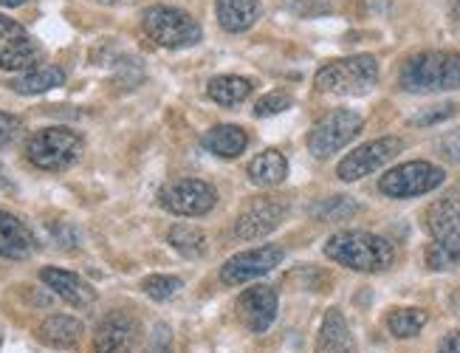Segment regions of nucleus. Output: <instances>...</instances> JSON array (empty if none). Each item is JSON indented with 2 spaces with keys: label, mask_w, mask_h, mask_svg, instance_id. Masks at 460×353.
Segmentation results:
<instances>
[{
  "label": "nucleus",
  "mask_w": 460,
  "mask_h": 353,
  "mask_svg": "<svg viewBox=\"0 0 460 353\" xmlns=\"http://www.w3.org/2000/svg\"><path fill=\"white\" fill-rule=\"evenodd\" d=\"M325 258L353 271L376 274V271H387L393 266L395 249L382 234L362 232V229H345V232L331 234L325 241Z\"/></svg>",
  "instance_id": "f257e3e1"
},
{
  "label": "nucleus",
  "mask_w": 460,
  "mask_h": 353,
  "mask_svg": "<svg viewBox=\"0 0 460 353\" xmlns=\"http://www.w3.org/2000/svg\"><path fill=\"white\" fill-rule=\"evenodd\" d=\"M138 328L136 320L128 317L125 311L105 313L93 333V350L96 353H130L136 348Z\"/></svg>",
  "instance_id": "2eb2a0df"
},
{
  "label": "nucleus",
  "mask_w": 460,
  "mask_h": 353,
  "mask_svg": "<svg viewBox=\"0 0 460 353\" xmlns=\"http://www.w3.org/2000/svg\"><path fill=\"white\" fill-rule=\"evenodd\" d=\"M288 204L279 199V195H269V199H257L252 201L243 212L237 215L234 221V234L240 241H257L266 238L269 232H274L279 224L286 221Z\"/></svg>",
  "instance_id": "f8f14e48"
},
{
  "label": "nucleus",
  "mask_w": 460,
  "mask_h": 353,
  "mask_svg": "<svg viewBox=\"0 0 460 353\" xmlns=\"http://www.w3.org/2000/svg\"><path fill=\"white\" fill-rule=\"evenodd\" d=\"M447 172L432 162H407L387 170L378 179V190L387 199H415V195H427L444 184Z\"/></svg>",
  "instance_id": "0eeeda50"
},
{
  "label": "nucleus",
  "mask_w": 460,
  "mask_h": 353,
  "mask_svg": "<svg viewBox=\"0 0 460 353\" xmlns=\"http://www.w3.org/2000/svg\"><path fill=\"white\" fill-rule=\"evenodd\" d=\"M398 85L410 93H441L460 88L457 51H421L410 57L398 74Z\"/></svg>",
  "instance_id": "f03ea898"
},
{
  "label": "nucleus",
  "mask_w": 460,
  "mask_h": 353,
  "mask_svg": "<svg viewBox=\"0 0 460 353\" xmlns=\"http://www.w3.org/2000/svg\"><path fill=\"white\" fill-rule=\"evenodd\" d=\"M252 88L254 85H252V80H246V76L221 74V76H212V80L207 83V96L224 108H234V105L249 100Z\"/></svg>",
  "instance_id": "b1692460"
},
{
  "label": "nucleus",
  "mask_w": 460,
  "mask_h": 353,
  "mask_svg": "<svg viewBox=\"0 0 460 353\" xmlns=\"http://www.w3.org/2000/svg\"><path fill=\"white\" fill-rule=\"evenodd\" d=\"M249 179L257 187H277L288 179V162L279 150H263L249 162Z\"/></svg>",
  "instance_id": "4be33fe9"
},
{
  "label": "nucleus",
  "mask_w": 460,
  "mask_h": 353,
  "mask_svg": "<svg viewBox=\"0 0 460 353\" xmlns=\"http://www.w3.org/2000/svg\"><path fill=\"white\" fill-rule=\"evenodd\" d=\"M201 145L221 159H237L240 153L249 147V133L240 125H215L212 130L204 133Z\"/></svg>",
  "instance_id": "aec40b11"
},
{
  "label": "nucleus",
  "mask_w": 460,
  "mask_h": 353,
  "mask_svg": "<svg viewBox=\"0 0 460 353\" xmlns=\"http://www.w3.org/2000/svg\"><path fill=\"white\" fill-rule=\"evenodd\" d=\"M0 187H6V190L12 187V184H9V179H6V172H4V167H0Z\"/></svg>",
  "instance_id": "4c0bfd02"
},
{
  "label": "nucleus",
  "mask_w": 460,
  "mask_h": 353,
  "mask_svg": "<svg viewBox=\"0 0 460 353\" xmlns=\"http://www.w3.org/2000/svg\"><path fill=\"white\" fill-rule=\"evenodd\" d=\"M452 308H455V317H460V291L452 297Z\"/></svg>",
  "instance_id": "e433bc0d"
},
{
  "label": "nucleus",
  "mask_w": 460,
  "mask_h": 353,
  "mask_svg": "<svg viewBox=\"0 0 460 353\" xmlns=\"http://www.w3.org/2000/svg\"><path fill=\"white\" fill-rule=\"evenodd\" d=\"M438 353H460V331L444 337V342L438 345Z\"/></svg>",
  "instance_id": "f704fd0d"
},
{
  "label": "nucleus",
  "mask_w": 460,
  "mask_h": 353,
  "mask_svg": "<svg viewBox=\"0 0 460 353\" xmlns=\"http://www.w3.org/2000/svg\"><path fill=\"white\" fill-rule=\"evenodd\" d=\"M0 345H4V331H0Z\"/></svg>",
  "instance_id": "ea45409f"
},
{
  "label": "nucleus",
  "mask_w": 460,
  "mask_h": 353,
  "mask_svg": "<svg viewBox=\"0 0 460 353\" xmlns=\"http://www.w3.org/2000/svg\"><path fill=\"white\" fill-rule=\"evenodd\" d=\"M427 266L441 271V269H452V266H455V260L449 258V254H447L444 249H438V246L432 243V246L427 249Z\"/></svg>",
  "instance_id": "2f4dec72"
},
{
  "label": "nucleus",
  "mask_w": 460,
  "mask_h": 353,
  "mask_svg": "<svg viewBox=\"0 0 460 353\" xmlns=\"http://www.w3.org/2000/svg\"><path fill=\"white\" fill-rule=\"evenodd\" d=\"M66 83V71L59 66H37L31 71H26L23 76H14L9 83V88L14 93H23V96H37V93H46L51 88H59Z\"/></svg>",
  "instance_id": "5701e85b"
},
{
  "label": "nucleus",
  "mask_w": 460,
  "mask_h": 353,
  "mask_svg": "<svg viewBox=\"0 0 460 353\" xmlns=\"http://www.w3.org/2000/svg\"><path fill=\"white\" fill-rule=\"evenodd\" d=\"M378 83V60L373 54H353L342 60H331L316 71L314 85L323 93L362 96Z\"/></svg>",
  "instance_id": "7ed1b4c3"
},
{
  "label": "nucleus",
  "mask_w": 460,
  "mask_h": 353,
  "mask_svg": "<svg viewBox=\"0 0 460 353\" xmlns=\"http://www.w3.org/2000/svg\"><path fill=\"white\" fill-rule=\"evenodd\" d=\"M167 241L178 254H184V258H190V260H198V258H204V254H207V234L198 226L175 224L170 229V234H167Z\"/></svg>",
  "instance_id": "393cba45"
},
{
  "label": "nucleus",
  "mask_w": 460,
  "mask_h": 353,
  "mask_svg": "<svg viewBox=\"0 0 460 353\" xmlns=\"http://www.w3.org/2000/svg\"><path fill=\"white\" fill-rule=\"evenodd\" d=\"M438 147H441V153L447 155V159L460 162V130H452L449 136H444V139L438 142Z\"/></svg>",
  "instance_id": "473e14b6"
},
{
  "label": "nucleus",
  "mask_w": 460,
  "mask_h": 353,
  "mask_svg": "<svg viewBox=\"0 0 460 353\" xmlns=\"http://www.w3.org/2000/svg\"><path fill=\"white\" fill-rule=\"evenodd\" d=\"M40 280H43L59 300H66L68 305L74 308H88L93 305L96 300V288L79 278L76 271H66V269H54V266H46L40 271Z\"/></svg>",
  "instance_id": "dca6fc26"
},
{
  "label": "nucleus",
  "mask_w": 460,
  "mask_h": 353,
  "mask_svg": "<svg viewBox=\"0 0 460 353\" xmlns=\"http://www.w3.org/2000/svg\"><path fill=\"white\" fill-rule=\"evenodd\" d=\"M316 353H358L345 313L339 308H328L316 337Z\"/></svg>",
  "instance_id": "a211bd4d"
},
{
  "label": "nucleus",
  "mask_w": 460,
  "mask_h": 353,
  "mask_svg": "<svg viewBox=\"0 0 460 353\" xmlns=\"http://www.w3.org/2000/svg\"><path fill=\"white\" fill-rule=\"evenodd\" d=\"M356 212H358V204L350 201L348 195H331V199H323L311 209V215L319 221H345Z\"/></svg>",
  "instance_id": "bb28decb"
},
{
  "label": "nucleus",
  "mask_w": 460,
  "mask_h": 353,
  "mask_svg": "<svg viewBox=\"0 0 460 353\" xmlns=\"http://www.w3.org/2000/svg\"><path fill=\"white\" fill-rule=\"evenodd\" d=\"M37 249L34 232L17 218V215L0 209V258L26 260Z\"/></svg>",
  "instance_id": "f3484780"
},
{
  "label": "nucleus",
  "mask_w": 460,
  "mask_h": 353,
  "mask_svg": "<svg viewBox=\"0 0 460 353\" xmlns=\"http://www.w3.org/2000/svg\"><path fill=\"white\" fill-rule=\"evenodd\" d=\"M455 14L460 17V0H455Z\"/></svg>",
  "instance_id": "58836bf2"
},
{
  "label": "nucleus",
  "mask_w": 460,
  "mask_h": 353,
  "mask_svg": "<svg viewBox=\"0 0 460 353\" xmlns=\"http://www.w3.org/2000/svg\"><path fill=\"white\" fill-rule=\"evenodd\" d=\"M37 337L49 348H74L83 340V322L68 317V313H51L37 325Z\"/></svg>",
  "instance_id": "6ab92c4d"
},
{
  "label": "nucleus",
  "mask_w": 460,
  "mask_h": 353,
  "mask_svg": "<svg viewBox=\"0 0 460 353\" xmlns=\"http://www.w3.org/2000/svg\"><path fill=\"white\" fill-rule=\"evenodd\" d=\"M181 286H184V280L172 278V274H150V278L142 280V291L155 303H164V300L175 297V294L181 291Z\"/></svg>",
  "instance_id": "cd10ccee"
},
{
  "label": "nucleus",
  "mask_w": 460,
  "mask_h": 353,
  "mask_svg": "<svg viewBox=\"0 0 460 353\" xmlns=\"http://www.w3.org/2000/svg\"><path fill=\"white\" fill-rule=\"evenodd\" d=\"M427 320H429L427 311L421 308H393L387 313V331L395 340H410L415 333H421Z\"/></svg>",
  "instance_id": "a878e982"
},
{
  "label": "nucleus",
  "mask_w": 460,
  "mask_h": 353,
  "mask_svg": "<svg viewBox=\"0 0 460 353\" xmlns=\"http://www.w3.org/2000/svg\"><path fill=\"white\" fill-rule=\"evenodd\" d=\"M142 26L147 31V37L162 49H190L201 43V26L198 21L175 6H150L142 14Z\"/></svg>",
  "instance_id": "20e7f679"
},
{
  "label": "nucleus",
  "mask_w": 460,
  "mask_h": 353,
  "mask_svg": "<svg viewBox=\"0 0 460 353\" xmlns=\"http://www.w3.org/2000/svg\"><path fill=\"white\" fill-rule=\"evenodd\" d=\"M402 150H404V139H398V136H382V139L365 142L362 147H356L339 162L336 175L342 181H358V179H365V175L382 170Z\"/></svg>",
  "instance_id": "1a4fd4ad"
},
{
  "label": "nucleus",
  "mask_w": 460,
  "mask_h": 353,
  "mask_svg": "<svg viewBox=\"0 0 460 353\" xmlns=\"http://www.w3.org/2000/svg\"><path fill=\"white\" fill-rule=\"evenodd\" d=\"M288 105H291V96L288 93H283V91H271V93H266L263 100H260L257 105H254V116H274V113H283V110H288Z\"/></svg>",
  "instance_id": "c85d7f7f"
},
{
  "label": "nucleus",
  "mask_w": 460,
  "mask_h": 353,
  "mask_svg": "<svg viewBox=\"0 0 460 353\" xmlns=\"http://www.w3.org/2000/svg\"><path fill=\"white\" fill-rule=\"evenodd\" d=\"M150 353H170V328L167 325H155Z\"/></svg>",
  "instance_id": "72a5a7b5"
},
{
  "label": "nucleus",
  "mask_w": 460,
  "mask_h": 353,
  "mask_svg": "<svg viewBox=\"0 0 460 353\" xmlns=\"http://www.w3.org/2000/svg\"><path fill=\"white\" fill-rule=\"evenodd\" d=\"M455 113V105H435V108H429V110H424V113H418V116H412V125H435V122H444V119H449V116Z\"/></svg>",
  "instance_id": "7c9ffc66"
},
{
  "label": "nucleus",
  "mask_w": 460,
  "mask_h": 353,
  "mask_svg": "<svg viewBox=\"0 0 460 353\" xmlns=\"http://www.w3.org/2000/svg\"><path fill=\"white\" fill-rule=\"evenodd\" d=\"M277 291L271 286H252L237 297V320L252 333H263L277 317Z\"/></svg>",
  "instance_id": "4468645a"
},
{
  "label": "nucleus",
  "mask_w": 460,
  "mask_h": 353,
  "mask_svg": "<svg viewBox=\"0 0 460 353\" xmlns=\"http://www.w3.org/2000/svg\"><path fill=\"white\" fill-rule=\"evenodd\" d=\"M215 14H217V23L226 31L240 34L257 23L260 4L257 0H215Z\"/></svg>",
  "instance_id": "412c9836"
},
{
  "label": "nucleus",
  "mask_w": 460,
  "mask_h": 353,
  "mask_svg": "<svg viewBox=\"0 0 460 353\" xmlns=\"http://www.w3.org/2000/svg\"><path fill=\"white\" fill-rule=\"evenodd\" d=\"M83 136H76L68 128H43L37 130L29 145H26V159L37 167V170H66L71 167L79 155H83Z\"/></svg>",
  "instance_id": "39448f33"
},
{
  "label": "nucleus",
  "mask_w": 460,
  "mask_h": 353,
  "mask_svg": "<svg viewBox=\"0 0 460 353\" xmlns=\"http://www.w3.org/2000/svg\"><path fill=\"white\" fill-rule=\"evenodd\" d=\"M40 57L34 37L12 17L0 14V68L4 71H31Z\"/></svg>",
  "instance_id": "ddd939ff"
},
{
  "label": "nucleus",
  "mask_w": 460,
  "mask_h": 353,
  "mask_svg": "<svg viewBox=\"0 0 460 353\" xmlns=\"http://www.w3.org/2000/svg\"><path fill=\"white\" fill-rule=\"evenodd\" d=\"M362 128H365V119L356 110L336 108V110L325 113L323 119L311 128L308 150L316 155V159H328V155L348 147L356 136L362 133Z\"/></svg>",
  "instance_id": "423d86ee"
},
{
  "label": "nucleus",
  "mask_w": 460,
  "mask_h": 353,
  "mask_svg": "<svg viewBox=\"0 0 460 353\" xmlns=\"http://www.w3.org/2000/svg\"><path fill=\"white\" fill-rule=\"evenodd\" d=\"M286 258L283 246H257V249H246L229 258L221 266V283L226 286H243L249 280L263 278V274L274 271Z\"/></svg>",
  "instance_id": "9d476101"
},
{
  "label": "nucleus",
  "mask_w": 460,
  "mask_h": 353,
  "mask_svg": "<svg viewBox=\"0 0 460 353\" xmlns=\"http://www.w3.org/2000/svg\"><path fill=\"white\" fill-rule=\"evenodd\" d=\"M158 204L181 218H201L217 204V192L201 179H175L158 190Z\"/></svg>",
  "instance_id": "6e6552de"
},
{
  "label": "nucleus",
  "mask_w": 460,
  "mask_h": 353,
  "mask_svg": "<svg viewBox=\"0 0 460 353\" xmlns=\"http://www.w3.org/2000/svg\"><path fill=\"white\" fill-rule=\"evenodd\" d=\"M29 4V0H0V6H6V9H14V6H23Z\"/></svg>",
  "instance_id": "c9c22d12"
},
{
  "label": "nucleus",
  "mask_w": 460,
  "mask_h": 353,
  "mask_svg": "<svg viewBox=\"0 0 460 353\" xmlns=\"http://www.w3.org/2000/svg\"><path fill=\"white\" fill-rule=\"evenodd\" d=\"M427 229L438 249H444L449 258L460 260V199L457 192H447L427 209Z\"/></svg>",
  "instance_id": "9b49d317"
},
{
  "label": "nucleus",
  "mask_w": 460,
  "mask_h": 353,
  "mask_svg": "<svg viewBox=\"0 0 460 353\" xmlns=\"http://www.w3.org/2000/svg\"><path fill=\"white\" fill-rule=\"evenodd\" d=\"M20 133H23V122L12 113L0 110V147H9L12 142H17Z\"/></svg>",
  "instance_id": "c756f323"
}]
</instances>
